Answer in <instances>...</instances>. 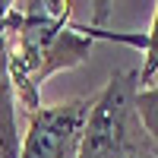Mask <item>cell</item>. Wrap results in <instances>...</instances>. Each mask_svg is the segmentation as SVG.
I'll return each instance as SVG.
<instances>
[{
	"instance_id": "2",
	"label": "cell",
	"mask_w": 158,
	"mask_h": 158,
	"mask_svg": "<svg viewBox=\"0 0 158 158\" xmlns=\"http://www.w3.org/2000/svg\"><path fill=\"white\" fill-rule=\"evenodd\" d=\"M139 70H117L95 95L79 158H158L155 139L136 114Z\"/></svg>"
},
{
	"instance_id": "1",
	"label": "cell",
	"mask_w": 158,
	"mask_h": 158,
	"mask_svg": "<svg viewBox=\"0 0 158 158\" xmlns=\"http://www.w3.org/2000/svg\"><path fill=\"white\" fill-rule=\"evenodd\" d=\"M70 13L73 3H51V0L10 6V76L25 114L44 108L41 82L48 76L79 67L95 44V38L82 25H70Z\"/></svg>"
},
{
	"instance_id": "4",
	"label": "cell",
	"mask_w": 158,
	"mask_h": 158,
	"mask_svg": "<svg viewBox=\"0 0 158 158\" xmlns=\"http://www.w3.org/2000/svg\"><path fill=\"white\" fill-rule=\"evenodd\" d=\"M13 3H0V158H19L22 149V133L16 127V89H13V76H10V41L13 32L6 25Z\"/></svg>"
},
{
	"instance_id": "5",
	"label": "cell",
	"mask_w": 158,
	"mask_h": 158,
	"mask_svg": "<svg viewBox=\"0 0 158 158\" xmlns=\"http://www.w3.org/2000/svg\"><path fill=\"white\" fill-rule=\"evenodd\" d=\"M158 79V3L152 13V29L146 32V60L139 70V89H149Z\"/></svg>"
},
{
	"instance_id": "7",
	"label": "cell",
	"mask_w": 158,
	"mask_h": 158,
	"mask_svg": "<svg viewBox=\"0 0 158 158\" xmlns=\"http://www.w3.org/2000/svg\"><path fill=\"white\" fill-rule=\"evenodd\" d=\"M155 82H158V79H155ZM155 82H152V85H155Z\"/></svg>"
},
{
	"instance_id": "6",
	"label": "cell",
	"mask_w": 158,
	"mask_h": 158,
	"mask_svg": "<svg viewBox=\"0 0 158 158\" xmlns=\"http://www.w3.org/2000/svg\"><path fill=\"white\" fill-rule=\"evenodd\" d=\"M136 114H139L142 127H146V133L155 139V146H158V82L136 92Z\"/></svg>"
},
{
	"instance_id": "3",
	"label": "cell",
	"mask_w": 158,
	"mask_h": 158,
	"mask_svg": "<svg viewBox=\"0 0 158 158\" xmlns=\"http://www.w3.org/2000/svg\"><path fill=\"white\" fill-rule=\"evenodd\" d=\"M92 108L95 98H73L29 114L19 158H79Z\"/></svg>"
}]
</instances>
